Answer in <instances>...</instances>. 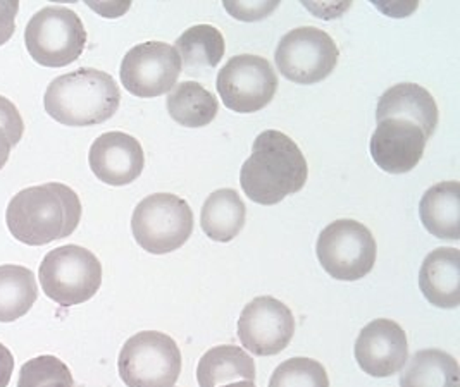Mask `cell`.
<instances>
[{
    "label": "cell",
    "instance_id": "26",
    "mask_svg": "<svg viewBox=\"0 0 460 387\" xmlns=\"http://www.w3.org/2000/svg\"><path fill=\"white\" fill-rule=\"evenodd\" d=\"M270 387H330V379L317 360L296 356L276 367Z\"/></svg>",
    "mask_w": 460,
    "mask_h": 387
},
{
    "label": "cell",
    "instance_id": "12",
    "mask_svg": "<svg viewBox=\"0 0 460 387\" xmlns=\"http://www.w3.org/2000/svg\"><path fill=\"white\" fill-rule=\"evenodd\" d=\"M295 334L292 310L272 296L253 298L238 319L242 347L257 356H272L290 345Z\"/></svg>",
    "mask_w": 460,
    "mask_h": 387
},
{
    "label": "cell",
    "instance_id": "16",
    "mask_svg": "<svg viewBox=\"0 0 460 387\" xmlns=\"http://www.w3.org/2000/svg\"><path fill=\"white\" fill-rule=\"evenodd\" d=\"M438 105L433 95L416 83H398L388 88L377 102L376 121L407 119L422 128L428 140L438 126Z\"/></svg>",
    "mask_w": 460,
    "mask_h": 387
},
{
    "label": "cell",
    "instance_id": "21",
    "mask_svg": "<svg viewBox=\"0 0 460 387\" xmlns=\"http://www.w3.org/2000/svg\"><path fill=\"white\" fill-rule=\"evenodd\" d=\"M400 387H460L459 364L447 351L422 349L409 360Z\"/></svg>",
    "mask_w": 460,
    "mask_h": 387
},
{
    "label": "cell",
    "instance_id": "25",
    "mask_svg": "<svg viewBox=\"0 0 460 387\" xmlns=\"http://www.w3.org/2000/svg\"><path fill=\"white\" fill-rule=\"evenodd\" d=\"M18 387H75V381L63 360L52 355H42L22 365Z\"/></svg>",
    "mask_w": 460,
    "mask_h": 387
},
{
    "label": "cell",
    "instance_id": "5",
    "mask_svg": "<svg viewBox=\"0 0 460 387\" xmlns=\"http://www.w3.org/2000/svg\"><path fill=\"white\" fill-rule=\"evenodd\" d=\"M24 43L31 59L43 67H64L82 57L86 30L75 11L49 5L28 21Z\"/></svg>",
    "mask_w": 460,
    "mask_h": 387
},
{
    "label": "cell",
    "instance_id": "13",
    "mask_svg": "<svg viewBox=\"0 0 460 387\" xmlns=\"http://www.w3.org/2000/svg\"><path fill=\"white\" fill-rule=\"evenodd\" d=\"M356 360L371 377H392L409 362L405 330L390 319H376L364 327L356 341Z\"/></svg>",
    "mask_w": 460,
    "mask_h": 387
},
{
    "label": "cell",
    "instance_id": "20",
    "mask_svg": "<svg viewBox=\"0 0 460 387\" xmlns=\"http://www.w3.org/2000/svg\"><path fill=\"white\" fill-rule=\"evenodd\" d=\"M255 381V362L240 347H216L199 362L197 381L200 387H219L231 381Z\"/></svg>",
    "mask_w": 460,
    "mask_h": 387
},
{
    "label": "cell",
    "instance_id": "17",
    "mask_svg": "<svg viewBox=\"0 0 460 387\" xmlns=\"http://www.w3.org/2000/svg\"><path fill=\"white\" fill-rule=\"evenodd\" d=\"M419 287L424 298L438 308L460 305V251L441 246L433 250L420 265Z\"/></svg>",
    "mask_w": 460,
    "mask_h": 387
},
{
    "label": "cell",
    "instance_id": "10",
    "mask_svg": "<svg viewBox=\"0 0 460 387\" xmlns=\"http://www.w3.org/2000/svg\"><path fill=\"white\" fill-rule=\"evenodd\" d=\"M216 86L219 97L230 110L253 114L274 99L278 76L268 59L240 54L231 57L219 71Z\"/></svg>",
    "mask_w": 460,
    "mask_h": 387
},
{
    "label": "cell",
    "instance_id": "27",
    "mask_svg": "<svg viewBox=\"0 0 460 387\" xmlns=\"http://www.w3.org/2000/svg\"><path fill=\"white\" fill-rule=\"evenodd\" d=\"M24 123L18 107L0 95V171L9 161L13 146L22 142Z\"/></svg>",
    "mask_w": 460,
    "mask_h": 387
},
{
    "label": "cell",
    "instance_id": "3",
    "mask_svg": "<svg viewBox=\"0 0 460 387\" xmlns=\"http://www.w3.org/2000/svg\"><path fill=\"white\" fill-rule=\"evenodd\" d=\"M121 92L111 75L80 67L56 78L47 86L45 112L64 126H97L109 121L119 109Z\"/></svg>",
    "mask_w": 460,
    "mask_h": 387
},
{
    "label": "cell",
    "instance_id": "24",
    "mask_svg": "<svg viewBox=\"0 0 460 387\" xmlns=\"http://www.w3.org/2000/svg\"><path fill=\"white\" fill-rule=\"evenodd\" d=\"M176 52L181 64L191 73L206 67H216L225 57V37L212 24H197L185 30L176 40Z\"/></svg>",
    "mask_w": 460,
    "mask_h": 387
},
{
    "label": "cell",
    "instance_id": "1",
    "mask_svg": "<svg viewBox=\"0 0 460 387\" xmlns=\"http://www.w3.org/2000/svg\"><path fill=\"white\" fill-rule=\"evenodd\" d=\"M82 221V202L73 188L45 183L22 189L7 205L5 223L20 243L43 246L71 236Z\"/></svg>",
    "mask_w": 460,
    "mask_h": 387
},
{
    "label": "cell",
    "instance_id": "22",
    "mask_svg": "<svg viewBox=\"0 0 460 387\" xmlns=\"http://www.w3.org/2000/svg\"><path fill=\"white\" fill-rule=\"evenodd\" d=\"M166 107L169 116L185 128H204L219 112L217 99L197 82L176 84L166 99Z\"/></svg>",
    "mask_w": 460,
    "mask_h": 387
},
{
    "label": "cell",
    "instance_id": "23",
    "mask_svg": "<svg viewBox=\"0 0 460 387\" xmlns=\"http://www.w3.org/2000/svg\"><path fill=\"white\" fill-rule=\"evenodd\" d=\"M39 298L35 274L22 265H0V322L24 317Z\"/></svg>",
    "mask_w": 460,
    "mask_h": 387
},
{
    "label": "cell",
    "instance_id": "31",
    "mask_svg": "<svg viewBox=\"0 0 460 387\" xmlns=\"http://www.w3.org/2000/svg\"><path fill=\"white\" fill-rule=\"evenodd\" d=\"M219 387H257L255 386V383H252V381H243V383H231V384H225V386Z\"/></svg>",
    "mask_w": 460,
    "mask_h": 387
},
{
    "label": "cell",
    "instance_id": "2",
    "mask_svg": "<svg viewBox=\"0 0 460 387\" xmlns=\"http://www.w3.org/2000/svg\"><path fill=\"white\" fill-rule=\"evenodd\" d=\"M309 178V165L292 138L281 131H262L242 165L240 183L252 202L276 205L298 193Z\"/></svg>",
    "mask_w": 460,
    "mask_h": 387
},
{
    "label": "cell",
    "instance_id": "6",
    "mask_svg": "<svg viewBox=\"0 0 460 387\" xmlns=\"http://www.w3.org/2000/svg\"><path fill=\"white\" fill-rule=\"evenodd\" d=\"M135 242L152 255L180 250L193 233L189 202L172 193L148 195L137 205L131 217Z\"/></svg>",
    "mask_w": 460,
    "mask_h": 387
},
{
    "label": "cell",
    "instance_id": "30",
    "mask_svg": "<svg viewBox=\"0 0 460 387\" xmlns=\"http://www.w3.org/2000/svg\"><path fill=\"white\" fill-rule=\"evenodd\" d=\"M14 372V356L9 347L0 343V387L9 386Z\"/></svg>",
    "mask_w": 460,
    "mask_h": 387
},
{
    "label": "cell",
    "instance_id": "28",
    "mask_svg": "<svg viewBox=\"0 0 460 387\" xmlns=\"http://www.w3.org/2000/svg\"><path fill=\"white\" fill-rule=\"evenodd\" d=\"M223 5L236 20L259 21L270 16L278 7V2H225Z\"/></svg>",
    "mask_w": 460,
    "mask_h": 387
},
{
    "label": "cell",
    "instance_id": "19",
    "mask_svg": "<svg viewBox=\"0 0 460 387\" xmlns=\"http://www.w3.org/2000/svg\"><path fill=\"white\" fill-rule=\"evenodd\" d=\"M245 217L247 207L240 195L231 188H221L208 197L202 207L200 225L212 242L228 243L243 229Z\"/></svg>",
    "mask_w": 460,
    "mask_h": 387
},
{
    "label": "cell",
    "instance_id": "11",
    "mask_svg": "<svg viewBox=\"0 0 460 387\" xmlns=\"http://www.w3.org/2000/svg\"><path fill=\"white\" fill-rule=\"evenodd\" d=\"M181 67L174 47L164 41H146L126 54L119 76L131 95L155 99L176 86Z\"/></svg>",
    "mask_w": 460,
    "mask_h": 387
},
{
    "label": "cell",
    "instance_id": "29",
    "mask_svg": "<svg viewBox=\"0 0 460 387\" xmlns=\"http://www.w3.org/2000/svg\"><path fill=\"white\" fill-rule=\"evenodd\" d=\"M18 11H20V2L16 0L0 2V47L11 40L16 31Z\"/></svg>",
    "mask_w": 460,
    "mask_h": 387
},
{
    "label": "cell",
    "instance_id": "8",
    "mask_svg": "<svg viewBox=\"0 0 460 387\" xmlns=\"http://www.w3.org/2000/svg\"><path fill=\"white\" fill-rule=\"evenodd\" d=\"M315 253L336 281H358L376 264V242L366 225L338 219L321 231Z\"/></svg>",
    "mask_w": 460,
    "mask_h": 387
},
{
    "label": "cell",
    "instance_id": "4",
    "mask_svg": "<svg viewBox=\"0 0 460 387\" xmlns=\"http://www.w3.org/2000/svg\"><path fill=\"white\" fill-rule=\"evenodd\" d=\"M39 277L45 296L58 305H82L101 289L102 264L84 246H59L43 257Z\"/></svg>",
    "mask_w": 460,
    "mask_h": 387
},
{
    "label": "cell",
    "instance_id": "15",
    "mask_svg": "<svg viewBox=\"0 0 460 387\" xmlns=\"http://www.w3.org/2000/svg\"><path fill=\"white\" fill-rule=\"evenodd\" d=\"M88 163L99 181L126 186L140 178L146 155L140 142L123 131H109L92 143Z\"/></svg>",
    "mask_w": 460,
    "mask_h": 387
},
{
    "label": "cell",
    "instance_id": "18",
    "mask_svg": "<svg viewBox=\"0 0 460 387\" xmlns=\"http://www.w3.org/2000/svg\"><path fill=\"white\" fill-rule=\"evenodd\" d=\"M419 214L428 233L439 240L459 242V181H441L426 189L419 205Z\"/></svg>",
    "mask_w": 460,
    "mask_h": 387
},
{
    "label": "cell",
    "instance_id": "7",
    "mask_svg": "<svg viewBox=\"0 0 460 387\" xmlns=\"http://www.w3.org/2000/svg\"><path fill=\"white\" fill-rule=\"evenodd\" d=\"M118 368L128 387H174L181 374V351L168 334L144 330L126 341Z\"/></svg>",
    "mask_w": 460,
    "mask_h": 387
},
{
    "label": "cell",
    "instance_id": "9",
    "mask_svg": "<svg viewBox=\"0 0 460 387\" xmlns=\"http://www.w3.org/2000/svg\"><path fill=\"white\" fill-rule=\"evenodd\" d=\"M340 50L335 40L314 26H300L288 31L276 47L278 71L296 84H315L326 80L338 64Z\"/></svg>",
    "mask_w": 460,
    "mask_h": 387
},
{
    "label": "cell",
    "instance_id": "14",
    "mask_svg": "<svg viewBox=\"0 0 460 387\" xmlns=\"http://www.w3.org/2000/svg\"><path fill=\"white\" fill-rule=\"evenodd\" d=\"M428 136L422 128L407 119H383L369 142V152L377 167L388 174H405L418 167Z\"/></svg>",
    "mask_w": 460,
    "mask_h": 387
}]
</instances>
